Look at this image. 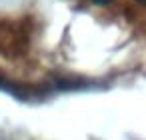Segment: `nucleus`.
<instances>
[{
	"mask_svg": "<svg viewBox=\"0 0 146 140\" xmlns=\"http://www.w3.org/2000/svg\"><path fill=\"white\" fill-rule=\"evenodd\" d=\"M108 2H112V0H94V4H98V6H104Z\"/></svg>",
	"mask_w": 146,
	"mask_h": 140,
	"instance_id": "obj_1",
	"label": "nucleus"
},
{
	"mask_svg": "<svg viewBox=\"0 0 146 140\" xmlns=\"http://www.w3.org/2000/svg\"><path fill=\"white\" fill-rule=\"evenodd\" d=\"M138 2H142V4H146V0H138Z\"/></svg>",
	"mask_w": 146,
	"mask_h": 140,
	"instance_id": "obj_2",
	"label": "nucleus"
}]
</instances>
